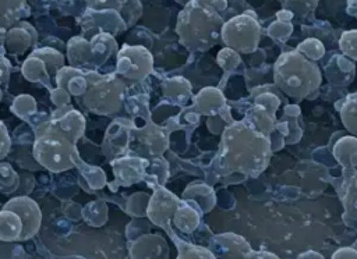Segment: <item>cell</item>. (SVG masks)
<instances>
[{"instance_id":"obj_1","label":"cell","mask_w":357,"mask_h":259,"mask_svg":"<svg viewBox=\"0 0 357 259\" xmlns=\"http://www.w3.org/2000/svg\"><path fill=\"white\" fill-rule=\"evenodd\" d=\"M269 157V136L257 131L248 123H233L225 130L218 155L220 170L255 175L265 170Z\"/></svg>"},{"instance_id":"obj_2","label":"cell","mask_w":357,"mask_h":259,"mask_svg":"<svg viewBox=\"0 0 357 259\" xmlns=\"http://www.w3.org/2000/svg\"><path fill=\"white\" fill-rule=\"evenodd\" d=\"M222 0H191L180 11L176 31L180 43L190 52H206L220 39L225 24L218 7Z\"/></svg>"},{"instance_id":"obj_3","label":"cell","mask_w":357,"mask_h":259,"mask_svg":"<svg viewBox=\"0 0 357 259\" xmlns=\"http://www.w3.org/2000/svg\"><path fill=\"white\" fill-rule=\"evenodd\" d=\"M276 86L287 96L304 99L312 96L321 85L318 65L297 50L282 53L273 65Z\"/></svg>"},{"instance_id":"obj_4","label":"cell","mask_w":357,"mask_h":259,"mask_svg":"<svg viewBox=\"0 0 357 259\" xmlns=\"http://www.w3.org/2000/svg\"><path fill=\"white\" fill-rule=\"evenodd\" d=\"M261 26L258 21L248 15L240 14L229 21H226L222 26L220 38L226 47L233 49L237 53H251L255 52L259 43Z\"/></svg>"},{"instance_id":"obj_5","label":"cell","mask_w":357,"mask_h":259,"mask_svg":"<svg viewBox=\"0 0 357 259\" xmlns=\"http://www.w3.org/2000/svg\"><path fill=\"white\" fill-rule=\"evenodd\" d=\"M152 56L142 46H124L119 54V71L130 79H142L152 71Z\"/></svg>"},{"instance_id":"obj_6","label":"cell","mask_w":357,"mask_h":259,"mask_svg":"<svg viewBox=\"0 0 357 259\" xmlns=\"http://www.w3.org/2000/svg\"><path fill=\"white\" fill-rule=\"evenodd\" d=\"M4 209H10V210L15 212L22 221V233H21L20 241L26 240V238L32 237L33 234H36V231L39 230L40 217H42L36 202H33L32 199H29L26 196H21V198H15V199L10 201L4 206Z\"/></svg>"},{"instance_id":"obj_7","label":"cell","mask_w":357,"mask_h":259,"mask_svg":"<svg viewBox=\"0 0 357 259\" xmlns=\"http://www.w3.org/2000/svg\"><path fill=\"white\" fill-rule=\"evenodd\" d=\"M177 198L170 194L166 189L159 188L155 195L151 199L149 203V217L156 223V224H165V221H169L170 216L176 212L177 209Z\"/></svg>"},{"instance_id":"obj_8","label":"cell","mask_w":357,"mask_h":259,"mask_svg":"<svg viewBox=\"0 0 357 259\" xmlns=\"http://www.w3.org/2000/svg\"><path fill=\"white\" fill-rule=\"evenodd\" d=\"M223 104H225V96L216 88H204L194 97V107L204 114H213Z\"/></svg>"},{"instance_id":"obj_9","label":"cell","mask_w":357,"mask_h":259,"mask_svg":"<svg viewBox=\"0 0 357 259\" xmlns=\"http://www.w3.org/2000/svg\"><path fill=\"white\" fill-rule=\"evenodd\" d=\"M21 233H22V221L20 216L10 209L1 210L0 212V240L20 241Z\"/></svg>"},{"instance_id":"obj_10","label":"cell","mask_w":357,"mask_h":259,"mask_svg":"<svg viewBox=\"0 0 357 259\" xmlns=\"http://www.w3.org/2000/svg\"><path fill=\"white\" fill-rule=\"evenodd\" d=\"M333 155L344 168L357 166V138L343 136L339 139L333 148Z\"/></svg>"},{"instance_id":"obj_11","label":"cell","mask_w":357,"mask_h":259,"mask_svg":"<svg viewBox=\"0 0 357 259\" xmlns=\"http://www.w3.org/2000/svg\"><path fill=\"white\" fill-rule=\"evenodd\" d=\"M337 110L346 130L353 135H357V92L347 95Z\"/></svg>"},{"instance_id":"obj_12","label":"cell","mask_w":357,"mask_h":259,"mask_svg":"<svg viewBox=\"0 0 357 259\" xmlns=\"http://www.w3.org/2000/svg\"><path fill=\"white\" fill-rule=\"evenodd\" d=\"M95 6L100 8H116L121 11L126 19L131 18V22L137 19V17L141 14V4L138 0H95Z\"/></svg>"},{"instance_id":"obj_13","label":"cell","mask_w":357,"mask_h":259,"mask_svg":"<svg viewBox=\"0 0 357 259\" xmlns=\"http://www.w3.org/2000/svg\"><path fill=\"white\" fill-rule=\"evenodd\" d=\"M251 118H250V125L254 127L257 131L269 135V132L273 128V121H275V114L268 111L259 104H255L254 109L250 111Z\"/></svg>"},{"instance_id":"obj_14","label":"cell","mask_w":357,"mask_h":259,"mask_svg":"<svg viewBox=\"0 0 357 259\" xmlns=\"http://www.w3.org/2000/svg\"><path fill=\"white\" fill-rule=\"evenodd\" d=\"M319 0H283L282 6L293 17L304 19L312 15Z\"/></svg>"},{"instance_id":"obj_15","label":"cell","mask_w":357,"mask_h":259,"mask_svg":"<svg viewBox=\"0 0 357 259\" xmlns=\"http://www.w3.org/2000/svg\"><path fill=\"white\" fill-rule=\"evenodd\" d=\"M190 91H191L190 82L184 78H180V77L169 79L166 82V86H165L166 96H169L174 100H178V102H185L188 99Z\"/></svg>"},{"instance_id":"obj_16","label":"cell","mask_w":357,"mask_h":259,"mask_svg":"<svg viewBox=\"0 0 357 259\" xmlns=\"http://www.w3.org/2000/svg\"><path fill=\"white\" fill-rule=\"evenodd\" d=\"M184 219H185V221L180 226V228H181L183 231L190 233V231H192V230L198 226V221H199L198 213H197L194 209H191L190 206H187V205L180 206V207L176 209L174 223L177 224L178 221H181V220H184Z\"/></svg>"},{"instance_id":"obj_17","label":"cell","mask_w":357,"mask_h":259,"mask_svg":"<svg viewBox=\"0 0 357 259\" xmlns=\"http://www.w3.org/2000/svg\"><path fill=\"white\" fill-rule=\"evenodd\" d=\"M298 53H301L303 56H305L308 60H318L324 56L325 53V47L322 45L321 40L315 39V38H308L305 39L304 42H301L297 49H296Z\"/></svg>"},{"instance_id":"obj_18","label":"cell","mask_w":357,"mask_h":259,"mask_svg":"<svg viewBox=\"0 0 357 259\" xmlns=\"http://www.w3.org/2000/svg\"><path fill=\"white\" fill-rule=\"evenodd\" d=\"M339 47L344 56L357 60V29L344 31L340 36Z\"/></svg>"},{"instance_id":"obj_19","label":"cell","mask_w":357,"mask_h":259,"mask_svg":"<svg viewBox=\"0 0 357 259\" xmlns=\"http://www.w3.org/2000/svg\"><path fill=\"white\" fill-rule=\"evenodd\" d=\"M219 65L225 70V71H231L234 70L238 63H240V54L237 52H234L233 49H229V47H223L218 57H216Z\"/></svg>"},{"instance_id":"obj_20","label":"cell","mask_w":357,"mask_h":259,"mask_svg":"<svg viewBox=\"0 0 357 259\" xmlns=\"http://www.w3.org/2000/svg\"><path fill=\"white\" fill-rule=\"evenodd\" d=\"M21 6H24V0H0V19H15Z\"/></svg>"},{"instance_id":"obj_21","label":"cell","mask_w":357,"mask_h":259,"mask_svg":"<svg viewBox=\"0 0 357 259\" xmlns=\"http://www.w3.org/2000/svg\"><path fill=\"white\" fill-rule=\"evenodd\" d=\"M178 259H215L213 255L201 246H187L180 252Z\"/></svg>"},{"instance_id":"obj_22","label":"cell","mask_w":357,"mask_h":259,"mask_svg":"<svg viewBox=\"0 0 357 259\" xmlns=\"http://www.w3.org/2000/svg\"><path fill=\"white\" fill-rule=\"evenodd\" d=\"M255 104H259V106H262L264 109H266L268 111H271V113L275 114L276 107L279 106V99H278L275 95L265 93V95H261V96L257 99Z\"/></svg>"},{"instance_id":"obj_23","label":"cell","mask_w":357,"mask_h":259,"mask_svg":"<svg viewBox=\"0 0 357 259\" xmlns=\"http://www.w3.org/2000/svg\"><path fill=\"white\" fill-rule=\"evenodd\" d=\"M291 32V25L290 24H283V22H275L269 26V35L272 38H276L278 33H280L279 38H286Z\"/></svg>"},{"instance_id":"obj_24","label":"cell","mask_w":357,"mask_h":259,"mask_svg":"<svg viewBox=\"0 0 357 259\" xmlns=\"http://www.w3.org/2000/svg\"><path fill=\"white\" fill-rule=\"evenodd\" d=\"M332 259H357V252L351 248H342L336 251Z\"/></svg>"},{"instance_id":"obj_25","label":"cell","mask_w":357,"mask_h":259,"mask_svg":"<svg viewBox=\"0 0 357 259\" xmlns=\"http://www.w3.org/2000/svg\"><path fill=\"white\" fill-rule=\"evenodd\" d=\"M245 259H278L275 255H271L268 252H248L245 255Z\"/></svg>"},{"instance_id":"obj_26","label":"cell","mask_w":357,"mask_h":259,"mask_svg":"<svg viewBox=\"0 0 357 259\" xmlns=\"http://www.w3.org/2000/svg\"><path fill=\"white\" fill-rule=\"evenodd\" d=\"M176 1H177V3H178V4H181V6H183V7H184V6H185V4H187V3H188V1H191V0H176Z\"/></svg>"},{"instance_id":"obj_27","label":"cell","mask_w":357,"mask_h":259,"mask_svg":"<svg viewBox=\"0 0 357 259\" xmlns=\"http://www.w3.org/2000/svg\"><path fill=\"white\" fill-rule=\"evenodd\" d=\"M278 1H280V3H282V1H283V0H278Z\"/></svg>"}]
</instances>
